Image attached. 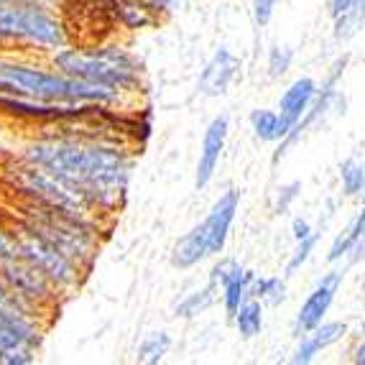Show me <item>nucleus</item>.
Here are the masks:
<instances>
[{"label": "nucleus", "instance_id": "obj_1", "mask_svg": "<svg viewBox=\"0 0 365 365\" xmlns=\"http://www.w3.org/2000/svg\"><path fill=\"white\" fill-rule=\"evenodd\" d=\"M26 161L49 169L74 187L92 210L115 207L128 187V158L120 148L92 140H36L26 148Z\"/></svg>", "mask_w": 365, "mask_h": 365}, {"label": "nucleus", "instance_id": "obj_2", "mask_svg": "<svg viewBox=\"0 0 365 365\" xmlns=\"http://www.w3.org/2000/svg\"><path fill=\"white\" fill-rule=\"evenodd\" d=\"M0 79L16 87V95H24L41 103H115L118 90L90 85L82 79H74L64 72H46L41 67L19 64V61H0Z\"/></svg>", "mask_w": 365, "mask_h": 365}, {"label": "nucleus", "instance_id": "obj_3", "mask_svg": "<svg viewBox=\"0 0 365 365\" xmlns=\"http://www.w3.org/2000/svg\"><path fill=\"white\" fill-rule=\"evenodd\" d=\"M31 302L8 287L0 276V363L26 365L34 360L41 342Z\"/></svg>", "mask_w": 365, "mask_h": 365}, {"label": "nucleus", "instance_id": "obj_4", "mask_svg": "<svg viewBox=\"0 0 365 365\" xmlns=\"http://www.w3.org/2000/svg\"><path fill=\"white\" fill-rule=\"evenodd\" d=\"M54 64L64 74H69V77L90 82V85L110 87V90H125L138 77L135 61L120 49H100V51L61 49L56 51Z\"/></svg>", "mask_w": 365, "mask_h": 365}, {"label": "nucleus", "instance_id": "obj_5", "mask_svg": "<svg viewBox=\"0 0 365 365\" xmlns=\"http://www.w3.org/2000/svg\"><path fill=\"white\" fill-rule=\"evenodd\" d=\"M0 38L26 41L43 49L64 46L61 24L36 3H0Z\"/></svg>", "mask_w": 365, "mask_h": 365}, {"label": "nucleus", "instance_id": "obj_6", "mask_svg": "<svg viewBox=\"0 0 365 365\" xmlns=\"http://www.w3.org/2000/svg\"><path fill=\"white\" fill-rule=\"evenodd\" d=\"M13 184H16L24 195H29L36 205H46V207L77 215V217H87L92 210L90 205L82 200V195H79L77 189L69 187L64 179L51 174L49 169L31 164V161H26V166L16 169Z\"/></svg>", "mask_w": 365, "mask_h": 365}, {"label": "nucleus", "instance_id": "obj_7", "mask_svg": "<svg viewBox=\"0 0 365 365\" xmlns=\"http://www.w3.org/2000/svg\"><path fill=\"white\" fill-rule=\"evenodd\" d=\"M16 245H19L21 256L29 258L56 289H67L77 281V274L82 266H79L77 261H72L69 256H64V253H61L59 248H54L51 243L41 240L38 235H34V232L21 227V232L16 235Z\"/></svg>", "mask_w": 365, "mask_h": 365}, {"label": "nucleus", "instance_id": "obj_8", "mask_svg": "<svg viewBox=\"0 0 365 365\" xmlns=\"http://www.w3.org/2000/svg\"><path fill=\"white\" fill-rule=\"evenodd\" d=\"M0 276L13 292H19L24 299H29L31 304L46 302L56 289L29 258L21 256L19 250L8 258H0Z\"/></svg>", "mask_w": 365, "mask_h": 365}, {"label": "nucleus", "instance_id": "obj_9", "mask_svg": "<svg viewBox=\"0 0 365 365\" xmlns=\"http://www.w3.org/2000/svg\"><path fill=\"white\" fill-rule=\"evenodd\" d=\"M237 207H240V195L235 189H227L225 195H220V200L212 205V210L207 212V217L202 220L200 225L205 230L210 245V256H220L225 250L227 235H230V227L235 222Z\"/></svg>", "mask_w": 365, "mask_h": 365}, {"label": "nucleus", "instance_id": "obj_10", "mask_svg": "<svg viewBox=\"0 0 365 365\" xmlns=\"http://www.w3.org/2000/svg\"><path fill=\"white\" fill-rule=\"evenodd\" d=\"M342 276H345L342 271H329V274L322 276V281L309 292V297H307V302L302 304V309H299V314H297V322H294V329H297L299 335L314 329L317 324L324 319V314H327L332 302H335V294L342 284Z\"/></svg>", "mask_w": 365, "mask_h": 365}, {"label": "nucleus", "instance_id": "obj_11", "mask_svg": "<svg viewBox=\"0 0 365 365\" xmlns=\"http://www.w3.org/2000/svg\"><path fill=\"white\" fill-rule=\"evenodd\" d=\"M227 130H230L227 115H217L207 125V130H205V138H202V148H200V161H197V177H195L197 189H205L212 182L215 171L220 166V158H222V151H225Z\"/></svg>", "mask_w": 365, "mask_h": 365}, {"label": "nucleus", "instance_id": "obj_12", "mask_svg": "<svg viewBox=\"0 0 365 365\" xmlns=\"http://www.w3.org/2000/svg\"><path fill=\"white\" fill-rule=\"evenodd\" d=\"M240 74V59L230 49H217L215 56L202 69V77L197 82V90L205 98H220L232 87V82Z\"/></svg>", "mask_w": 365, "mask_h": 365}, {"label": "nucleus", "instance_id": "obj_13", "mask_svg": "<svg viewBox=\"0 0 365 365\" xmlns=\"http://www.w3.org/2000/svg\"><path fill=\"white\" fill-rule=\"evenodd\" d=\"M317 95H319V90H317V82L309 77H302L297 79L292 87H289L284 95H281L279 100V113L284 115V120L289 123V128L294 130V125H297L302 118L307 115V110L314 105ZM289 130V133H292Z\"/></svg>", "mask_w": 365, "mask_h": 365}, {"label": "nucleus", "instance_id": "obj_14", "mask_svg": "<svg viewBox=\"0 0 365 365\" xmlns=\"http://www.w3.org/2000/svg\"><path fill=\"white\" fill-rule=\"evenodd\" d=\"M347 332L345 322H319L314 329L304 332V340L299 342L297 353H294V363H309L314 355H319L322 350H327L329 345H335L337 340H342Z\"/></svg>", "mask_w": 365, "mask_h": 365}, {"label": "nucleus", "instance_id": "obj_15", "mask_svg": "<svg viewBox=\"0 0 365 365\" xmlns=\"http://www.w3.org/2000/svg\"><path fill=\"white\" fill-rule=\"evenodd\" d=\"M347 253H353L350 263H358L360 258H365V207L360 210L358 217L350 222V227L332 243V248H329V261L332 263L340 261Z\"/></svg>", "mask_w": 365, "mask_h": 365}, {"label": "nucleus", "instance_id": "obj_16", "mask_svg": "<svg viewBox=\"0 0 365 365\" xmlns=\"http://www.w3.org/2000/svg\"><path fill=\"white\" fill-rule=\"evenodd\" d=\"M205 258H210V245L207 237H205V230L202 225H195L187 235L182 237L171 253V263L177 268H192L197 263H202Z\"/></svg>", "mask_w": 365, "mask_h": 365}, {"label": "nucleus", "instance_id": "obj_17", "mask_svg": "<svg viewBox=\"0 0 365 365\" xmlns=\"http://www.w3.org/2000/svg\"><path fill=\"white\" fill-rule=\"evenodd\" d=\"M256 274L253 271H245L243 266H237L220 287V297H222V304H225V312L230 317L237 314V309L243 307L245 299H250V284H253Z\"/></svg>", "mask_w": 365, "mask_h": 365}, {"label": "nucleus", "instance_id": "obj_18", "mask_svg": "<svg viewBox=\"0 0 365 365\" xmlns=\"http://www.w3.org/2000/svg\"><path fill=\"white\" fill-rule=\"evenodd\" d=\"M250 125H253L258 138L268 140V143L284 140L289 135V130H292L279 110H253L250 113Z\"/></svg>", "mask_w": 365, "mask_h": 365}, {"label": "nucleus", "instance_id": "obj_19", "mask_svg": "<svg viewBox=\"0 0 365 365\" xmlns=\"http://www.w3.org/2000/svg\"><path fill=\"white\" fill-rule=\"evenodd\" d=\"M217 292L220 289L215 287L212 281H210L205 289H197V292L187 294V297L182 299L177 304V309H174V314L182 317V319H192V317H200L202 312H207L210 307L217 302Z\"/></svg>", "mask_w": 365, "mask_h": 365}, {"label": "nucleus", "instance_id": "obj_20", "mask_svg": "<svg viewBox=\"0 0 365 365\" xmlns=\"http://www.w3.org/2000/svg\"><path fill=\"white\" fill-rule=\"evenodd\" d=\"M237 324V332L245 337V340H250V337H256L258 332L263 329V302H258V299H245L243 307L237 309V314L232 317Z\"/></svg>", "mask_w": 365, "mask_h": 365}, {"label": "nucleus", "instance_id": "obj_21", "mask_svg": "<svg viewBox=\"0 0 365 365\" xmlns=\"http://www.w3.org/2000/svg\"><path fill=\"white\" fill-rule=\"evenodd\" d=\"M171 337L166 332H151L138 347V360L140 363H161L169 355Z\"/></svg>", "mask_w": 365, "mask_h": 365}, {"label": "nucleus", "instance_id": "obj_22", "mask_svg": "<svg viewBox=\"0 0 365 365\" xmlns=\"http://www.w3.org/2000/svg\"><path fill=\"white\" fill-rule=\"evenodd\" d=\"M287 289H284V281L281 279H253L250 284V297L263 302V304H279L287 297Z\"/></svg>", "mask_w": 365, "mask_h": 365}, {"label": "nucleus", "instance_id": "obj_23", "mask_svg": "<svg viewBox=\"0 0 365 365\" xmlns=\"http://www.w3.org/2000/svg\"><path fill=\"white\" fill-rule=\"evenodd\" d=\"M340 179H342V189L345 195H360L365 189V169L358 158H347L345 164L340 166Z\"/></svg>", "mask_w": 365, "mask_h": 365}, {"label": "nucleus", "instance_id": "obj_24", "mask_svg": "<svg viewBox=\"0 0 365 365\" xmlns=\"http://www.w3.org/2000/svg\"><path fill=\"white\" fill-rule=\"evenodd\" d=\"M363 19H365V0H353V6L347 8L340 19H335L337 21V36L340 38L353 36L355 31L360 29V24H363Z\"/></svg>", "mask_w": 365, "mask_h": 365}, {"label": "nucleus", "instance_id": "obj_25", "mask_svg": "<svg viewBox=\"0 0 365 365\" xmlns=\"http://www.w3.org/2000/svg\"><path fill=\"white\" fill-rule=\"evenodd\" d=\"M317 243H319V232H312V235H307V237H302V240H297V250H294L292 258H289V263H287V276L297 274L299 268H302L307 261H309L312 250L317 248Z\"/></svg>", "mask_w": 365, "mask_h": 365}, {"label": "nucleus", "instance_id": "obj_26", "mask_svg": "<svg viewBox=\"0 0 365 365\" xmlns=\"http://www.w3.org/2000/svg\"><path fill=\"white\" fill-rule=\"evenodd\" d=\"M292 49L287 46H276L271 49V56H268V69H271V77H281L287 74V69L292 67Z\"/></svg>", "mask_w": 365, "mask_h": 365}, {"label": "nucleus", "instance_id": "obj_27", "mask_svg": "<svg viewBox=\"0 0 365 365\" xmlns=\"http://www.w3.org/2000/svg\"><path fill=\"white\" fill-rule=\"evenodd\" d=\"M274 11H276V0H253V21H256L258 29L268 26Z\"/></svg>", "mask_w": 365, "mask_h": 365}, {"label": "nucleus", "instance_id": "obj_28", "mask_svg": "<svg viewBox=\"0 0 365 365\" xmlns=\"http://www.w3.org/2000/svg\"><path fill=\"white\" fill-rule=\"evenodd\" d=\"M240 266V263H235V261H230V258H225V261H220V263H215L212 266V271H210V281H212L215 287H222V281L227 279V276L235 271V268Z\"/></svg>", "mask_w": 365, "mask_h": 365}, {"label": "nucleus", "instance_id": "obj_29", "mask_svg": "<svg viewBox=\"0 0 365 365\" xmlns=\"http://www.w3.org/2000/svg\"><path fill=\"white\" fill-rule=\"evenodd\" d=\"M299 189H302V184H299V182H294V184H289V187H281L279 189L281 195H279V202H276V210H279V212H284V210H287L289 205L297 200Z\"/></svg>", "mask_w": 365, "mask_h": 365}, {"label": "nucleus", "instance_id": "obj_30", "mask_svg": "<svg viewBox=\"0 0 365 365\" xmlns=\"http://www.w3.org/2000/svg\"><path fill=\"white\" fill-rule=\"evenodd\" d=\"M16 250H19V245H16V237H11L8 232L0 230V258L13 256Z\"/></svg>", "mask_w": 365, "mask_h": 365}, {"label": "nucleus", "instance_id": "obj_31", "mask_svg": "<svg viewBox=\"0 0 365 365\" xmlns=\"http://www.w3.org/2000/svg\"><path fill=\"white\" fill-rule=\"evenodd\" d=\"M138 3L146 8V11H171L179 0H138Z\"/></svg>", "mask_w": 365, "mask_h": 365}, {"label": "nucleus", "instance_id": "obj_32", "mask_svg": "<svg viewBox=\"0 0 365 365\" xmlns=\"http://www.w3.org/2000/svg\"><path fill=\"white\" fill-rule=\"evenodd\" d=\"M350 6H353V0H329V13H332V19H340Z\"/></svg>", "mask_w": 365, "mask_h": 365}, {"label": "nucleus", "instance_id": "obj_33", "mask_svg": "<svg viewBox=\"0 0 365 365\" xmlns=\"http://www.w3.org/2000/svg\"><path fill=\"white\" fill-rule=\"evenodd\" d=\"M312 232H314V230L309 227V222H307V220H294V237H297V240L312 235Z\"/></svg>", "mask_w": 365, "mask_h": 365}, {"label": "nucleus", "instance_id": "obj_34", "mask_svg": "<svg viewBox=\"0 0 365 365\" xmlns=\"http://www.w3.org/2000/svg\"><path fill=\"white\" fill-rule=\"evenodd\" d=\"M355 363H363L365 365V342L358 347V350H355Z\"/></svg>", "mask_w": 365, "mask_h": 365}, {"label": "nucleus", "instance_id": "obj_35", "mask_svg": "<svg viewBox=\"0 0 365 365\" xmlns=\"http://www.w3.org/2000/svg\"><path fill=\"white\" fill-rule=\"evenodd\" d=\"M363 335H365V324H363Z\"/></svg>", "mask_w": 365, "mask_h": 365}]
</instances>
